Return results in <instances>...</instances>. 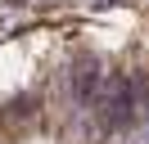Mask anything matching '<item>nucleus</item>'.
<instances>
[{
  "label": "nucleus",
  "instance_id": "f257e3e1",
  "mask_svg": "<svg viewBox=\"0 0 149 144\" xmlns=\"http://www.w3.org/2000/svg\"><path fill=\"white\" fill-rule=\"evenodd\" d=\"M100 113H104L109 126H127L131 117H136V81L122 77V72L109 77V81H104V108H100Z\"/></svg>",
  "mask_w": 149,
  "mask_h": 144
},
{
  "label": "nucleus",
  "instance_id": "f03ea898",
  "mask_svg": "<svg viewBox=\"0 0 149 144\" xmlns=\"http://www.w3.org/2000/svg\"><path fill=\"white\" fill-rule=\"evenodd\" d=\"M68 86H72V99H77V104H91L95 90H100V68H95V59H77Z\"/></svg>",
  "mask_w": 149,
  "mask_h": 144
},
{
  "label": "nucleus",
  "instance_id": "7ed1b4c3",
  "mask_svg": "<svg viewBox=\"0 0 149 144\" xmlns=\"http://www.w3.org/2000/svg\"><path fill=\"white\" fill-rule=\"evenodd\" d=\"M109 5H122V0H91V9H109Z\"/></svg>",
  "mask_w": 149,
  "mask_h": 144
}]
</instances>
